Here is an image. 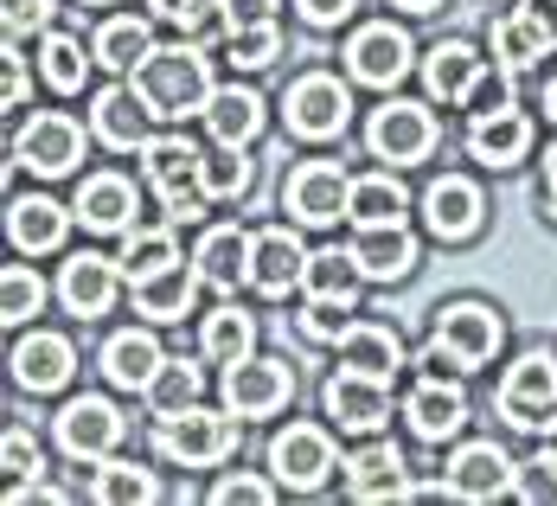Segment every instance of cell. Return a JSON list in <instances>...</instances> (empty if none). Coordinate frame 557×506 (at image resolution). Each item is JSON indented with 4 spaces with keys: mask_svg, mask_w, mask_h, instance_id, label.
I'll return each mask as SVG.
<instances>
[{
    "mask_svg": "<svg viewBox=\"0 0 557 506\" xmlns=\"http://www.w3.org/2000/svg\"><path fill=\"white\" fill-rule=\"evenodd\" d=\"M359 257L352 250H314L308 257V276H301V288L314 295V301H346L352 308V295H359Z\"/></svg>",
    "mask_w": 557,
    "mask_h": 506,
    "instance_id": "cell-36",
    "label": "cell"
},
{
    "mask_svg": "<svg viewBox=\"0 0 557 506\" xmlns=\"http://www.w3.org/2000/svg\"><path fill=\"white\" fill-rule=\"evenodd\" d=\"M552 46H557V26L539 7H519V13L494 20V58H500L506 71H532Z\"/></svg>",
    "mask_w": 557,
    "mask_h": 506,
    "instance_id": "cell-19",
    "label": "cell"
},
{
    "mask_svg": "<svg viewBox=\"0 0 557 506\" xmlns=\"http://www.w3.org/2000/svg\"><path fill=\"white\" fill-rule=\"evenodd\" d=\"M206 155H193V141H180V135H148L141 141V173H148V186L161 193V219L173 225H193L199 212H206Z\"/></svg>",
    "mask_w": 557,
    "mask_h": 506,
    "instance_id": "cell-2",
    "label": "cell"
},
{
    "mask_svg": "<svg viewBox=\"0 0 557 506\" xmlns=\"http://www.w3.org/2000/svg\"><path fill=\"white\" fill-rule=\"evenodd\" d=\"M148 97L141 90H103L97 97V110H90V122H97V135L110 141V148H141L148 141Z\"/></svg>",
    "mask_w": 557,
    "mask_h": 506,
    "instance_id": "cell-31",
    "label": "cell"
},
{
    "mask_svg": "<svg viewBox=\"0 0 557 506\" xmlns=\"http://www.w3.org/2000/svg\"><path fill=\"white\" fill-rule=\"evenodd\" d=\"M58 295H64V308L71 314H103L115 301V263L110 257H97V250H77L71 263H64V276H58Z\"/></svg>",
    "mask_w": 557,
    "mask_h": 506,
    "instance_id": "cell-21",
    "label": "cell"
},
{
    "mask_svg": "<svg viewBox=\"0 0 557 506\" xmlns=\"http://www.w3.org/2000/svg\"><path fill=\"white\" fill-rule=\"evenodd\" d=\"M148 52H154V33H148V20H135V13L97 26V39H90V58L110 64V71H128V64H141Z\"/></svg>",
    "mask_w": 557,
    "mask_h": 506,
    "instance_id": "cell-35",
    "label": "cell"
},
{
    "mask_svg": "<svg viewBox=\"0 0 557 506\" xmlns=\"http://www.w3.org/2000/svg\"><path fill=\"white\" fill-rule=\"evenodd\" d=\"M301 276H308V250H301V237H295L288 225L257 231V250H250V282H257L263 295H288Z\"/></svg>",
    "mask_w": 557,
    "mask_h": 506,
    "instance_id": "cell-16",
    "label": "cell"
},
{
    "mask_svg": "<svg viewBox=\"0 0 557 506\" xmlns=\"http://www.w3.org/2000/svg\"><path fill=\"white\" fill-rule=\"evenodd\" d=\"M346 250L359 257V270H366V276H379V282L410 276V263H417V237L404 231V219H397V225H359Z\"/></svg>",
    "mask_w": 557,
    "mask_h": 506,
    "instance_id": "cell-20",
    "label": "cell"
},
{
    "mask_svg": "<svg viewBox=\"0 0 557 506\" xmlns=\"http://www.w3.org/2000/svg\"><path fill=\"white\" fill-rule=\"evenodd\" d=\"M423 219L436 237H468V231L481 225V193H474V180H436L430 193H423Z\"/></svg>",
    "mask_w": 557,
    "mask_h": 506,
    "instance_id": "cell-30",
    "label": "cell"
},
{
    "mask_svg": "<svg viewBox=\"0 0 557 506\" xmlns=\"http://www.w3.org/2000/svg\"><path fill=\"white\" fill-rule=\"evenodd\" d=\"M404 417H410V430H417L423 443H443V436H455V430L468 423V397H461L455 379L423 372V385L404 397Z\"/></svg>",
    "mask_w": 557,
    "mask_h": 506,
    "instance_id": "cell-14",
    "label": "cell"
},
{
    "mask_svg": "<svg viewBox=\"0 0 557 506\" xmlns=\"http://www.w3.org/2000/svg\"><path fill=\"white\" fill-rule=\"evenodd\" d=\"M346 219H352V225H397V219H404V186H397L391 173H366V180H352Z\"/></svg>",
    "mask_w": 557,
    "mask_h": 506,
    "instance_id": "cell-37",
    "label": "cell"
},
{
    "mask_svg": "<svg viewBox=\"0 0 557 506\" xmlns=\"http://www.w3.org/2000/svg\"><path fill=\"white\" fill-rule=\"evenodd\" d=\"M545 410H557V359L552 353H525L500 385V417L532 430V423H545Z\"/></svg>",
    "mask_w": 557,
    "mask_h": 506,
    "instance_id": "cell-4",
    "label": "cell"
},
{
    "mask_svg": "<svg viewBox=\"0 0 557 506\" xmlns=\"http://www.w3.org/2000/svg\"><path fill=\"white\" fill-rule=\"evenodd\" d=\"M199 270H186V263H168V270H154V276L135 282V314H148V321H180V314H193V295H199Z\"/></svg>",
    "mask_w": 557,
    "mask_h": 506,
    "instance_id": "cell-26",
    "label": "cell"
},
{
    "mask_svg": "<svg viewBox=\"0 0 557 506\" xmlns=\"http://www.w3.org/2000/svg\"><path fill=\"white\" fill-rule=\"evenodd\" d=\"M366 141H372L379 161H423L436 148V122H430L423 103H385V110L372 115Z\"/></svg>",
    "mask_w": 557,
    "mask_h": 506,
    "instance_id": "cell-8",
    "label": "cell"
},
{
    "mask_svg": "<svg viewBox=\"0 0 557 506\" xmlns=\"http://www.w3.org/2000/svg\"><path fill=\"white\" fill-rule=\"evenodd\" d=\"M288 392H295V379H288L282 359H237L224 372V397H231L237 417H270V410L288 404Z\"/></svg>",
    "mask_w": 557,
    "mask_h": 506,
    "instance_id": "cell-11",
    "label": "cell"
},
{
    "mask_svg": "<svg viewBox=\"0 0 557 506\" xmlns=\"http://www.w3.org/2000/svg\"><path fill=\"white\" fill-rule=\"evenodd\" d=\"M212 501H219V506H270V501H276V488H270V481H257V474H224L219 488H212Z\"/></svg>",
    "mask_w": 557,
    "mask_h": 506,
    "instance_id": "cell-46",
    "label": "cell"
},
{
    "mask_svg": "<svg viewBox=\"0 0 557 506\" xmlns=\"http://www.w3.org/2000/svg\"><path fill=\"white\" fill-rule=\"evenodd\" d=\"M301 334H308V340H339V334H346V301H314V295H308Z\"/></svg>",
    "mask_w": 557,
    "mask_h": 506,
    "instance_id": "cell-48",
    "label": "cell"
},
{
    "mask_svg": "<svg viewBox=\"0 0 557 506\" xmlns=\"http://www.w3.org/2000/svg\"><path fill=\"white\" fill-rule=\"evenodd\" d=\"M71 366H77V353H71L64 334H26L13 346V379H20L26 392H58V385L71 379Z\"/></svg>",
    "mask_w": 557,
    "mask_h": 506,
    "instance_id": "cell-22",
    "label": "cell"
},
{
    "mask_svg": "<svg viewBox=\"0 0 557 506\" xmlns=\"http://www.w3.org/2000/svg\"><path fill=\"white\" fill-rule=\"evenodd\" d=\"M154 449L180 461V468H206V461H224V455L237 449V423L219 417V410H199V404H186V410H173L154 423Z\"/></svg>",
    "mask_w": 557,
    "mask_h": 506,
    "instance_id": "cell-3",
    "label": "cell"
},
{
    "mask_svg": "<svg viewBox=\"0 0 557 506\" xmlns=\"http://www.w3.org/2000/svg\"><path fill=\"white\" fill-rule=\"evenodd\" d=\"M391 7H404V13H430V7H443V0H391Z\"/></svg>",
    "mask_w": 557,
    "mask_h": 506,
    "instance_id": "cell-56",
    "label": "cell"
},
{
    "mask_svg": "<svg viewBox=\"0 0 557 506\" xmlns=\"http://www.w3.org/2000/svg\"><path fill=\"white\" fill-rule=\"evenodd\" d=\"M122 270H128V282L154 276V270H168V263H180V244H173V219L168 225H128L122 231V257H115Z\"/></svg>",
    "mask_w": 557,
    "mask_h": 506,
    "instance_id": "cell-34",
    "label": "cell"
},
{
    "mask_svg": "<svg viewBox=\"0 0 557 506\" xmlns=\"http://www.w3.org/2000/svg\"><path fill=\"white\" fill-rule=\"evenodd\" d=\"M481 71H487V58L474 52L468 39H448V46L430 52L423 84H430V97H436V103H468V90L481 84Z\"/></svg>",
    "mask_w": 557,
    "mask_h": 506,
    "instance_id": "cell-25",
    "label": "cell"
},
{
    "mask_svg": "<svg viewBox=\"0 0 557 506\" xmlns=\"http://www.w3.org/2000/svg\"><path fill=\"white\" fill-rule=\"evenodd\" d=\"M334 346H339V366L346 372H366V379H385V385H391V372H397V359H404L397 334L379 328V321H352Z\"/></svg>",
    "mask_w": 557,
    "mask_h": 506,
    "instance_id": "cell-27",
    "label": "cell"
},
{
    "mask_svg": "<svg viewBox=\"0 0 557 506\" xmlns=\"http://www.w3.org/2000/svg\"><path fill=\"white\" fill-rule=\"evenodd\" d=\"M346 199H352V180L334 161H308V168L288 180V193H282V206L301 225H334V219H346Z\"/></svg>",
    "mask_w": 557,
    "mask_h": 506,
    "instance_id": "cell-7",
    "label": "cell"
},
{
    "mask_svg": "<svg viewBox=\"0 0 557 506\" xmlns=\"http://www.w3.org/2000/svg\"><path fill=\"white\" fill-rule=\"evenodd\" d=\"M7 231H13V244H20L26 257L58 250V244H64V206H58V199H13V206H7Z\"/></svg>",
    "mask_w": 557,
    "mask_h": 506,
    "instance_id": "cell-33",
    "label": "cell"
},
{
    "mask_svg": "<svg viewBox=\"0 0 557 506\" xmlns=\"http://www.w3.org/2000/svg\"><path fill=\"white\" fill-rule=\"evenodd\" d=\"M539 461H545V468H552V474H557V423H552V430H545V443H539Z\"/></svg>",
    "mask_w": 557,
    "mask_h": 506,
    "instance_id": "cell-53",
    "label": "cell"
},
{
    "mask_svg": "<svg viewBox=\"0 0 557 506\" xmlns=\"http://www.w3.org/2000/svg\"><path fill=\"white\" fill-rule=\"evenodd\" d=\"M346 64L359 84H397L410 71V39L397 26H359L352 46H346Z\"/></svg>",
    "mask_w": 557,
    "mask_h": 506,
    "instance_id": "cell-17",
    "label": "cell"
},
{
    "mask_svg": "<svg viewBox=\"0 0 557 506\" xmlns=\"http://www.w3.org/2000/svg\"><path fill=\"white\" fill-rule=\"evenodd\" d=\"M39 301H46V282L33 276L26 263H7V276H0V321L7 328H26L39 314Z\"/></svg>",
    "mask_w": 557,
    "mask_h": 506,
    "instance_id": "cell-41",
    "label": "cell"
},
{
    "mask_svg": "<svg viewBox=\"0 0 557 506\" xmlns=\"http://www.w3.org/2000/svg\"><path fill=\"white\" fill-rule=\"evenodd\" d=\"M327 417H334L339 430H359V436H372V430L391 417L385 379H366V372H346V366H339L334 379H327Z\"/></svg>",
    "mask_w": 557,
    "mask_h": 506,
    "instance_id": "cell-13",
    "label": "cell"
},
{
    "mask_svg": "<svg viewBox=\"0 0 557 506\" xmlns=\"http://www.w3.org/2000/svg\"><path fill=\"white\" fill-rule=\"evenodd\" d=\"M301 7V20H314V26H339L346 13H352V0H295Z\"/></svg>",
    "mask_w": 557,
    "mask_h": 506,
    "instance_id": "cell-50",
    "label": "cell"
},
{
    "mask_svg": "<svg viewBox=\"0 0 557 506\" xmlns=\"http://www.w3.org/2000/svg\"><path fill=\"white\" fill-rule=\"evenodd\" d=\"M468 110L474 115H487V110H512V71H481V84L468 90Z\"/></svg>",
    "mask_w": 557,
    "mask_h": 506,
    "instance_id": "cell-47",
    "label": "cell"
},
{
    "mask_svg": "<svg viewBox=\"0 0 557 506\" xmlns=\"http://www.w3.org/2000/svg\"><path fill=\"white\" fill-rule=\"evenodd\" d=\"M276 20V0H231V26H263Z\"/></svg>",
    "mask_w": 557,
    "mask_h": 506,
    "instance_id": "cell-51",
    "label": "cell"
},
{
    "mask_svg": "<svg viewBox=\"0 0 557 506\" xmlns=\"http://www.w3.org/2000/svg\"><path fill=\"white\" fill-rule=\"evenodd\" d=\"M219 46L237 71H263V64L282 52V33H276V20H263V26H231Z\"/></svg>",
    "mask_w": 557,
    "mask_h": 506,
    "instance_id": "cell-42",
    "label": "cell"
},
{
    "mask_svg": "<svg viewBox=\"0 0 557 506\" xmlns=\"http://www.w3.org/2000/svg\"><path fill=\"white\" fill-rule=\"evenodd\" d=\"M448 494H461V501H500V494H519L506 449H494V443L455 449V461H448Z\"/></svg>",
    "mask_w": 557,
    "mask_h": 506,
    "instance_id": "cell-15",
    "label": "cell"
},
{
    "mask_svg": "<svg viewBox=\"0 0 557 506\" xmlns=\"http://www.w3.org/2000/svg\"><path fill=\"white\" fill-rule=\"evenodd\" d=\"M346 494L352 501H410L404 488V455L391 443H366V449L346 461Z\"/></svg>",
    "mask_w": 557,
    "mask_h": 506,
    "instance_id": "cell-23",
    "label": "cell"
},
{
    "mask_svg": "<svg viewBox=\"0 0 557 506\" xmlns=\"http://www.w3.org/2000/svg\"><path fill=\"white\" fill-rule=\"evenodd\" d=\"M186 7H193V0H154V13H161V20H180Z\"/></svg>",
    "mask_w": 557,
    "mask_h": 506,
    "instance_id": "cell-54",
    "label": "cell"
},
{
    "mask_svg": "<svg viewBox=\"0 0 557 506\" xmlns=\"http://www.w3.org/2000/svg\"><path fill=\"white\" fill-rule=\"evenodd\" d=\"M20 103H26V64L7 46V110H20Z\"/></svg>",
    "mask_w": 557,
    "mask_h": 506,
    "instance_id": "cell-52",
    "label": "cell"
},
{
    "mask_svg": "<svg viewBox=\"0 0 557 506\" xmlns=\"http://www.w3.org/2000/svg\"><path fill=\"white\" fill-rule=\"evenodd\" d=\"M346 115H352V103H346V90H339V77H301L295 90H288V128L295 135H308V141H327V135H339L346 128Z\"/></svg>",
    "mask_w": 557,
    "mask_h": 506,
    "instance_id": "cell-12",
    "label": "cell"
},
{
    "mask_svg": "<svg viewBox=\"0 0 557 506\" xmlns=\"http://www.w3.org/2000/svg\"><path fill=\"white\" fill-rule=\"evenodd\" d=\"M0 455H7V474H13V488H20V481H39V474H46V461H39V443H33L26 430H7Z\"/></svg>",
    "mask_w": 557,
    "mask_h": 506,
    "instance_id": "cell-45",
    "label": "cell"
},
{
    "mask_svg": "<svg viewBox=\"0 0 557 506\" xmlns=\"http://www.w3.org/2000/svg\"><path fill=\"white\" fill-rule=\"evenodd\" d=\"M545 115H552V122H557V84H552V90H545Z\"/></svg>",
    "mask_w": 557,
    "mask_h": 506,
    "instance_id": "cell-57",
    "label": "cell"
},
{
    "mask_svg": "<svg viewBox=\"0 0 557 506\" xmlns=\"http://www.w3.org/2000/svg\"><path fill=\"white\" fill-rule=\"evenodd\" d=\"M250 250H257V237H244L237 225H212L199 237L193 263H199V276L212 288H237V282H250Z\"/></svg>",
    "mask_w": 557,
    "mask_h": 506,
    "instance_id": "cell-24",
    "label": "cell"
},
{
    "mask_svg": "<svg viewBox=\"0 0 557 506\" xmlns=\"http://www.w3.org/2000/svg\"><path fill=\"white\" fill-rule=\"evenodd\" d=\"M250 340H257V328H250V314H237V308H219V314L206 321V334H199V346H206V359H219V366H237V359L250 353Z\"/></svg>",
    "mask_w": 557,
    "mask_h": 506,
    "instance_id": "cell-39",
    "label": "cell"
},
{
    "mask_svg": "<svg viewBox=\"0 0 557 506\" xmlns=\"http://www.w3.org/2000/svg\"><path fill=\"white\" fill-rule=\"evenodd\" d=\"M436 340L455 353L461 372H474V366H487L494 346H500V314L481 308V301H455V308H443V321H436Z\"/></svg>",
    "mask_w": 557,
    "mask_h": 506,
    "instance_id": "cell-10",
    "label": "cell"
},
{
    "mask_svg": "<svg viewBox=\"0 0 557 506\" xmlns=\"http://www.w3.org/2000/svg\"><path fill=\"white\" fill-rule=\"evenodd\" d=\"M199 173H206V193H212V199H244L250 180H257V168L244 161V148H224V141H219V155H206Z\"/></svg>",
    "mask_w": 557,
    "mask_h": 506,
    "instance_id": "cell-44",
    "label": "cell"
},
{
    "mask_svg": "<svg viewBox=\"0 0 557 506\" xmlns=\"http://www.w3.org/2000/svg\"><path fill=\"white\" fill-rule=\"evenodd\" d=\"M525 148H532V122L519 110H487L468 122V155L481 168H512V161H525Z\"/></svg>",
    "mask_w": 557,
    "mask_h": 506,
    "instance_id": "cell-18",
    "label": "cell"
},
{
    "mask_svg": "<svg viewBox=\"0 0 557 506\" xmlns=\"http://www.w3.org/2000/svg\"><path fill=\"white\" fill-rule=\"evenodd\" d=\"M199 366H186V359H168L161 372H154V385H148V410L154 417H173V410H186V404H199Z\"/></svg>",
    "mask_w": 557,
    "mask_h": 506,
    "instance_id": "cell-38",
    "label": "cell"
},
{
    "mask_svg": "<svg viewBox=\"0 0 557 506\" xmlns=\"http://www.w3.org/2000/svg\"><path fill=\"white\" fill-rule=\"evenodd\" d=\"M161 366H168L161 359V340L141 334V328H128V334H115L103 346V372H110V385H122V392H148Z\"/></svg>",
    "mask_w": 557,
    "mask_h": 506,
    "instance_id": "cell-28",
    "label": "cell"
},
{
    "mask_svg": "<svg viewBox=\"0 0 557 506\" xmlns=\"http://www.w3.org/2000/svg\"><path fill=\"white\" fill-rule=\"evenodd\" d=\"M52 20V0H7V33L20 39L26 26H46Z\"/></svg>",
    "mask_w": 557,
    "mask_h": 506,
    "instance_id": "cell-49",
    "label": "cell"
},
{
    "mask_svg": "<svg viewBox=\"0 0 557 506\" xmlns=\"http://www.w3.org/2000/svg\"><path fill=\"white\" fill-rule=\"evenodd\" d=\"M77 219L90 231H128L135 225V186L122 173H90L77 186Z\"/></svg>",
    "mask_w": 557,
    "mask_h": 506,
    "instance_id": "cell-29",
    "label": "cell"
},
{
    "mask_svg": "<svg viewBox=\"0 0 557 506\" xmlns=\"http://www.w3.org/2000/svg\"><path fill=\"white\" fill-rule=\"evenodd\" d=\"M97 58H84V46L71 39V33H52L46 46H39V71H46V84L52 90H84V71H90Z\"/></svg>",
    "mask_w": 557,
    "mask_h": 506,
    "instance_id": "cell-40",
    "label": "cell"
},
{
    "mask_svg": "<svg viewBox=\"0 0 557 506\" xmlns=\"http://www.w3.org/2000/svg\"><path fill=\"white\" fill-rule=\"evenodd\" d=\"M545 199H552V219H557V148H552V180H545Z\"/></svg>",
    "mask_w": 557,
    "mask_h": 506,
    "instance_id": "cell-55",
    "label": "cell"
},
{
    "mask_svg": "<svg viewBox=\"0 0 557 506\" xmlns=\"http://www.w3.org/2000/svg\"><path fill=\"white\" fill-rule=\"evenodd\" d=\"M58 443H64V455H77V461H103V455L122 443L115 404L110 397H71V404L58 410Z\"/></svg>",
    "mask_w": 557,
    "mask_h": 506,
    "instance_id": "cell-5",
    "label": "cell"
},
{
    "mask_svg": "<svg viewBox=\"0 0 557 506\" xmlns=\"http://www.w3.org/2000/svg\"><path fill=\"white\" fill-rule=\"evenodd\" d=\"M13 161L33 173H71L84 161V128L71 115H33L13 141Z\"/></svg>",
    "mask_w": 557,
    "mask_h": 506,
    "instance_id": "cell-6",
    "label": "cell"
},
{
    "mask_svg": "<svg viewBox=\"0 0 557 506\" xmlns=\"http://www.w3.org/2000/svg\"><path fill=\"white\" fill-rule=\"evenodd\" d=\"M135 90L148 97V110L161 122H180V115L212 103V64L199 46H154L135 64Z\"/></svg>",
    "mask_w": 557,
    "mask_h": 506,
    "instance_id": "cell-1",
    "label": "cell"
},
{
    "mask_svg": "<svg viewBox=\"0 0 557 506\" xmlns=\"http://www.w3.org/2000/svg\"><path fill=\"white\" fill-rule=\"evenodd\" d=\"M270 468H276L282 488H321L327 468H334V443H327V430H314V423H288L276 443H270Z\"/></svg>",
    "mask_w": 557,
    "mask_h": 506,
    "instance_id": "cell-9",
    "label": "cell"
},
{
    "mask_svg": "<svg viewBox=\"0 0 557 506\" xmlns=\"http://www.w3.org/2000/svg\"><path fill=\"white\" fill-rule=\"evenodd\" d=\"M206 128H212V141H224V148H244L263 128V97L257 90H212Z\"/></svg>",
    "mask_w": 557,
    "mask_h": 506,
    "instance_id": "cell-32",
    "label": "cell"
},
{
    "mask_svg": "<svg viewBox=\"0 0 557 506\" xmlns=\"http://www.w3.org/2000/svg\"><path fill=\"white\" fill-rule=\"evenodd\" d=\"M97 501H103V506L154 501V474H148V468H135V461H110V455H103V468H97Z\"/></svg>",
    "mask_w": 557,
    "mask_h": 506,
    "instance_id": "cell-43",
    "label": "cell"
}]
</instances>
